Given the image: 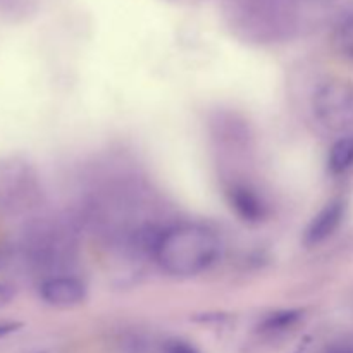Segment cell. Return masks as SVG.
<instances>
[{
	"mask_svg": "<svg viewBox=\"0 0 353 353\" xmlns=\"http://www.w3.org/2000/svg\"><path fill=\"white\" fill-rule=\"evenodd\" d=\"M216 234L199 224H183L165 231L155 241V257L165 272L179 278L200 274L217 259Z\"/></svg>",
	"mask_w": 353,
	"mask_h": 353,
	"instance_id": "cell-1",
	"label": "cell"
},
{
	"mask_svg": "<svg viewBox=\"0 0 353 353\" xmlns=\"http://www.w3.org/2000/svg\"><path fill=\"white\" fill-rule=\"evenodd\" d=\"M314 114L324 128L343 131L353 124V85L347 79H330L314 93Z\"/></svg>",
	"mask_w": 353,
	"mask_h": 353,
	"instance_id": "cell-2",
	"label": "cell"
},
{
	"mask_svg": "<svg viewBox=\"0 0 353 353\" xmlns=\"http://www.w3.org/2000/svg\"><path fill=\"white\" fill-rule=\"evenodd\" d=\"M40 296L45 303L57 309H71L86 299V288L79 279L71 276H59L43 281L40 286Z\"/></svg>",
	"mask_w": 353,
	"mask_h": 353,
	"instance_id": "cell-3",
	"label": "cell"
},
{
	"mask_svg": "<svg viewBox=\"0 0 353 353\" xmlns=\"http://www.w3.org/2000/svg\"><path fill=\"white\" fill-rule=\"evenodd\" d=\"M345 217V203L336 200L331 202L317 214L309 224L305 231V243L307 245H317L321 241L327 240L334 231L340 228L341 221Z\"/></svg>",
	"mask_w": 353,
	"mask_h": 353,
	"instance_id": "cell-4",
	"label": "cell"
},
{
	"mask_svg": "<svg viewBox=\"0 0 353 353\" xmlns=\"http://www.w3.org/2000/svg\"><path fill=\"white\" fill-rule=\"evenodd\" d=\"M228 199H230V203L234 209V212L243 221H248V223H259L268 214L261 196L254 190L248 188L247 185L231 186L228 190Z\"/></svg>",
	"mask_w": 353,
	"mask_h": 353,
	"instance_id": "cell-5",
	"label": "cell"
},
{
	"mask_svg": "<svg viewBox=\"0 0 353 353\" xmlns=\"http://www.w3.org/2000/svg\"><path fill=\"white\" fill-rule=\"evenodd\" d=\"M333 45L341 57L353 61V9L341 14L334 24Z\"/></svg>",
	"mask_w": 353,
	"mask_h": 353,
	"instance_id": "cell-6",
	"label": "cell"
},
{
	"mask_svg": "<svg viewBox=\"0 0 353 353\" xmlns=\"http://www.w3.org/2000/svg\"><path fill=\"white\" fill-rule=\"evenodd\" d=\"M330 171L333 174H343L353 168V137L340 138L330 150Z\"/></svg>",
	"mask_w": 353,
	"mask_h": 353,
	"instance_id": "cell-7",
	"label": "cell"
},
{
	"mask_svg": "<svg viewBox=\"0 0 353 353\" xmlns=\"http://www.w3.org/2000/svg\"><path fill=\"white\" fill-rule=\"evenodd\" d=\"M299 319H300V312H296V310H285V312L271 314V316L264 321V330L268 331L288 330V327L293 326Z\"/></svg>",
	"mask_w": 353,
	"mask_h": 353,
	"instance_id": "cell-8",
	"label": "cell"
},
{
	"mask_svg": "<svg viewBox=\"0 0 353 353\" xmlns=\"http://www.w3.org/2000/svg\"><path fill=\"white\" fill-rule=\"evenodd\" d=\"M165 353H200V352L196 350L195 347H192V345L185 343V341H172V343H169Z\"/></svg>",
	"mask_w": 353,
	"mask_h": 353,
	"instance_id": "cell-9",
	"label": "cell"
},
{
	"mask_svg": "<svg viewBox=\"0 0 353 353\" xmlns=\"http://www.w3.org/2000/svg\"><path fill=\"white\" fill-rule=\"evenodd\" d=\"M14 295H16V292H14L12 286L2 285V283H0V309L9 305V303L12 302Z\"/></svg>",
	"mask_w": 353,
	"mask_h": 353,
	"instance_id": "cell-10",
	"label": "cell"
},
{
	"mask_svg": "<svg viewBox=\"0 0 353 353\" xmlns=\"http://www.w3.org/2000/svg\"><path fill=\"white\" fill-rule=\"evenodd\" d=\"M23 324L16 323V321H6V323H0V338L7 336L10 333H16L17 330H21Z\"/></svg>",
	"mask_w": 353,
	"mask_h": 353,
	"instance_id": "cell-11",
	"label": "cell"
},
{
	"mask_svg": "<svg viewBox=\"0 0 353 353\" xmlns=\"http://www.w3.org/2000/svg\"><path fill=\"white\" fill-rule=\"evenodd\" d=\"M341 353H353V350H350V352H341Z\"/></svg>",
	"mask_w": 353,
	"mask_h": 353,
	"instance_id": "cell-12",
	"label": "cell"
}]
</instances>
